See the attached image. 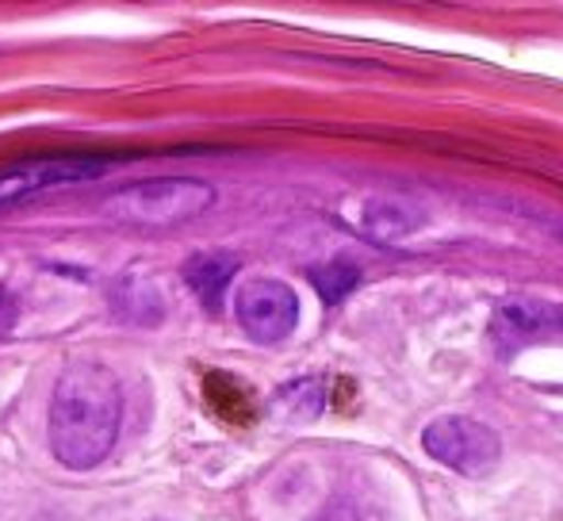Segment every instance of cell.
Returning <instances> with one entry per match:
<instances>
[{
    "mask_svg": "<svg viewBox=\"0 0 563 521\" xmlns=\"http://www.w3.org/2000/svg\"><path fill=\"white\" fill-rule=\"evenodd\" d=\"M238 326L257 345H276L296 330L299 299L288 284L280 280H250L234 299Z\"/></svg>",
    "mask_w": 563,
    "mask_h": 521,
    "instance_id": "obj_4",
    "label": "cell"
},
{
    "mask_svg": "<svg viewBox=\"0 0 563 521\" xmlns=\"http://www.w3.org/2000/svg\"><path fill=\"white\" fill-rule=\"evenodd\" d=\"M157 521H165V518H157Z\"/></svg>",
    "mask_w": 563,
    "mask_h": 521,
    "instance_id": "obj_14",
    "label": "cell"
},
{
    "mask_svg": "<svg viewBox=\"0 0 563 521\" xmlns=\"http://www.w3.org/2000/svg\"><path fill=\"white\" fill-rule=\"evenodd\" d=\"M361 226L372 242L395 246V242L410 239L422 226V211L407 200H368L361 208Z\"/></svg>",
    "mask_w": 563,
    "mask_h": 521,
    "instance_id": "obj_7",
    "label": "cell"
},
{
    "mask_svg": "<svg viewBox=\"0 0 563 521\" xmlns=\"http://www.w3.org/2000/svg\"><path fill=\"white\" fill-rule=\"evenodd\" d=\"M15 322V299L8 296V288H0V330H8Z\"/></svg>",
    "mask_w": 563,
    "mask_h": 521,
    "instance_id": "obj_13",
    "label": "cell"
},
{
    "mask_svg": "<svg viewBox=\"0 0 563 521\" xmlns=\"http://www.w3.org/2000/svg\"><path fill=\"white\" fill-rule=\"evenodd\" d=\"M123 425V391L119 380L97 361H74L58 376L51 399V448L58 464L89 472L115 448Z\"/></svg>",
    "mask_w": 563,
    "mask_h": 521,
    "instance_id": "obj_1",
    "label": "cell"
},
{
    "mask_svg": "<svg viewBox=\"0 0 563 521\" xmlns=\"http://www.w3.org/2000/svg\"><path fill=\"white\" fill-rule=\"evenodd\" d=\"M211 203H216V188L208 180L157 177L112 192L100 203V219L126 226V231H173V226L200 219Z\"/></svg>",
    "mask_w": 563,
    "mask_h": 521,
    "instance_id": "obj_2",
    "label": "cell"
},
{
    "mask_svg": "<svg viewBox=\"0 0 563 521\" xmlns=\"http://www.w3.org/2000/svg\"><path fill=\"white\" fill-rule=\"evenodd\" d=\"M203 399H208L211 414H219L230 425H253L257 422V402L245 391V384H238L227 373H208L203 376Z\"/></svg>",
    "mask_w": 563,
    "mask_h": 521,
    "instance_id": "obj_8",
    "label": "cell"
},
{
    "mask_svg": "<svg viewBox=\"0 0 563 521\" xmlns=\"http://www.w3.org/2000/svg\"><path fill=\"white\" fill-rule=\"evenodd\" d=\"M311 521H361V518H356V507L349 499H334V502H327Z\"/></svg>",
    "mask_w": 563,
    "mask_h": 521,
    "instance_id": "obj_12",
    "label": "cell"
},
{
    "mask_svg": "<svg viewBox=\"0 0 563 521\" xmlns=\"http://www.w3.org/2000/svg\"><path fill=\"white\" fill-rule=\"evenodd\" d=\"M311 284L319 288V296L327 299V303H341V299L361 284V268L349 265V260H330V265L311 268Z\"/></svg>",
    "mask_w": 563,
    "mask_h": 521,
    "instance_id": "obj_10",
    "label": "cell"
},
{
    "mask_svg": "<svg viewBox=\"0 0 563 521\" xmlns=\"http://www.w3.org/2000/svg\"><path fill=\"white\" fill-rule=\"evenodd\" d=\"M284 399L291 402V410H296V402H299V414L303 418H314L322 410V388L314 380L288 384V388H284Z\"/></svg>",
    "mask_w": 563,
    "mask_h": 521,
    "instance_id": "obj_11",
    "label": "cell"
},
{
    "mask_svg": "<svg viewBox=\"0 0 563 521\" xmlns=\"http://www.w3.org/2000/svg\"><path fill=\"white\" fill-rule=\"evenodd\" d=\"M563 334V303L541 296H510L490 314V337L498 350H521V345L544 342Z\"/></svg>",
    "mask_w": 563,
    "mask_h": 521,
    "instance_id": "obj_6",
    "label": "cell"
},
{
    "mask_svg": "<svg viewBox=\"0 0 563 521\" xmlns=\"http://www.w3.org/2000/svg\"><path fill=\"white\" fill-rule=\"evenodd\" d=\"M422 448L438 464H445V468L460 472L467 479L490 476L498 468V461H503V437L490 425L460 414L433 418L422 430Z\"/></svg>",
    "mask_w": 563,
    "mask_h": 521,
    "instance_id": "obj_3",
    "label": "cell"
},
{
    "mask_svg": "<svg viewBox=\"0 0 563 521\" xmlns=\"http://www.w3.org/2000/svg\"><path fill=\"white\" fill-rule=\"evenodd\" d=\"M108 157H35V162H20L0 169V208H12V203L27 200L35 192L46 188H62V185H81V180L104 177Z\"/></svg>",
    "mask_w": 563,
    "mask_h": 521,
    "instance_id": "obj_5",
    "label": "cell"
},
{
    "mask_svg": "<svg viewBox=\"0 0 563 521\" xmlns=\"http://www.w3.org/2000/svg\"><path fill=\"white\" fill-rule=\"evenodd\" d=\"M234 273H238V260L230 254H196L185 265L188 288L200 296V303L208 307V311H219L223 291H227V284L234 280Z\"/></svg>",
    "mask_w": 563,
    "mask_h": 521,
    "instance_id": "obj_9",
    "label": "cell"
}]
</instances>
